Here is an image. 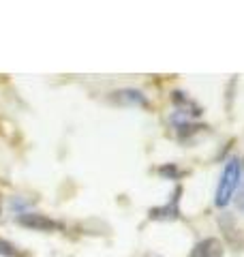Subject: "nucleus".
I'll return each instance as SVG.
<instances>
[{
	"instance_id": "obj_5",
	"label": "nucleus",
	"mask_w": 244,
	"mask_h": 257,
	"mask_svg": "<svg viewBox=\"0 0 244 257\" xmlns=\"http://www.w3.org/2000/svg\"><path fill=\"white\" fill-rule=\"evenodd\" d=\"M0 257H28L24 251H20L18 246H13L11 242L0 238Z\"/></svg>"
},
{
	"instance_id": "obj_2",
	"label": "nucleus",
	"mask_w": 244,
	"mask_h": 257,
	"mask_svg": "<svg viewBox=\"0 0 244 257\" xmlns=\"http://www.w3.org/2000/svg\"><path fill=\"white\" fill-rule=\"evenodd\" d=\"M18 223L35 231H58L62 227L58 221H54L52 216L41 214V212H22L18 216Z\"/></svg>"
},
{
	"instance_id": "obj_4",
	"label": "nucleus",
	"mask_w": 244,
	"mask_h": 257,
	"mask_svg": "<svg viewBox=\"0 0 244 257\" xmlns=\"http://www.w3.org/2000/svg\"><path fill=\"white\" fill-rule=\"evenodd\" d=\"M221 255H223L221 242L214 240V238H206V240H201V242H197L193 246L189 257H221Z\"/></svg>"
},
{
	"instance_id": "obj_3",
	"label": "nucleus",
	"mask_w": 244,
	"mask_h": 257,
	"mask_svg": "<svg viewBox=\"0 0 244 257\" xmlns=\"http://www.w3.org/2000/svg\"><path fill=\"white\" fill-rule=\"evenodd\" d=\"M111 101L116 105H142V107H148V99L142 90L137 88H122V90H116L111 94Z\"/></svg>"
},
{
	"instance_id": "obj_1",
	"label": "nucleus",
	"mask_w": 244,
	"mask_h": 257,
	"mask_svg": "<svg viewBox=\"0 0 244 257\" xmlns=\"http://www.w3.org/2000/svg\"><path fill=\"white\" fill-rule=\"evenodd\" d=\"M240 178H242V165H240L238 159L231 157L229 161H227L225 170L221 174V180H218V187H216L214 204L218 208H225L231 202V197L235 195V191H238V187H240Z\"/></svg>"
},
{
	"instance_id": "obj_6",
	"label": "nucleus",
	"mask_w": 244,
	"mask_h": 257,
	"mask_svg": "<svg viewBox=\"0 0 244 257\" xmlns=\"http://www.w3.org/2000/svg\"><path fill=\"white\" fill-rule=\"evenodd\" d=\"M240 206H242V208H244V199H242V202H240Z\"/></svg>"
},
{
	"instance_id": "obj_7",
	"label": "nucleus",
	"mask_w": 244,
	"mask_h": 257,
	"mask_svg": "<svg viewBox=\"0 0 244 257\" xmlns=\"http://www.w3.org/2000/svg\"><path fill=\"white\" fill-rule=\"evenodd\" d=\"M0 210H3V202H0Z\"/></svg>"
}]
</instances>
